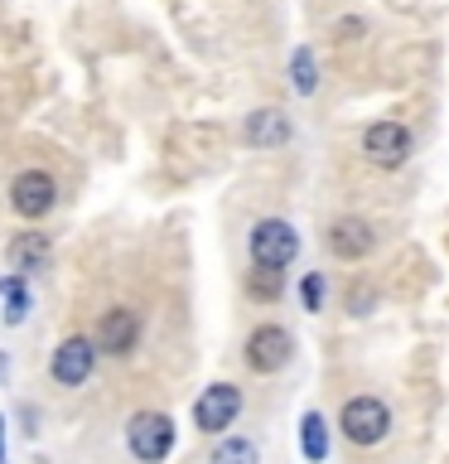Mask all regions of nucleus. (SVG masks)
I'll use <instances>...</instances> for the list:
<instances>
[{
    "mask_svg": "<svg viewBox=\"0 0 449 464\" xmlns=\"http://www.w3.org/2000/svg\"><path fill=\"white\" fill-rule=\"evenodd\" d=\"M339 426L343 435L353 445H382L387 440V430H391V411H387V401L382 397H348L343 401V411H339Z\"/></svg>",
    "mask_w": 449,
    "mask_h": 464,
    "instance_id": "1",
    "label": "nucleus"
},
{
    "mask_svg": "<svg viewBox=\"0 0 449 464\" xmlns=\"http://www.w3.org/2000/svg\"><path fill=\"white\" fill-rule=\"evenodd\" d=\"M300 256V232L285 223V218H261L252 227V261L271 271H285L290 261Z\"/></svg>",
    "mask_w": 449,
    "mask_h": 464,
    "instance_id": "2",
    "label": "nucleus"
},
{
    "mask_svg": "<svg viewBox=\"0 0 449 464\" xmlns=\"http://www.w3.org/2000/svg\"><path fill=\"white\" fill-rule=\"evenodd\" d=\"M126 445L140 464H159L174 450V420L165 411H136L126 426Z\"/></svg>",
    "mask_w": 449,
    "mask_h": 464,
    "instance_id": "3",
    "label": "nucleus"
},
{
    "mask_svg": "<svg viewBox=\"0 0 449 464\" xmlns=\"http://www.w3.org/2000/svg\"><path fill=\"white\" fill-rule=\"evenodd\" d=\"M53 203H58V184L49 169H20L10 179V208L20 218H29V223H39Z\"/></svg>",
    "mask_w": 449,
    "mask_h": 464,
    "instance_id": "4",
    "label": "nucleus"
},
{
    "mask_svg": "<svg viewBox=\"0 0 449 464\" xmlns=\"http://www.w3.org/2000/svg\"><path fill=\"white\" fill-rule=\"evenodd\" d=\"M97 368V339L87 334H68L63 343L53 348V382L58 387H82Z\"/></svg>",
    "mask_w": 449,
    "mask_h": 464,
    "instance_id": "5",
    "label": "nucleus"
},
{
    "mask_svg": "<svg viewBox=\"0 0 449 464\" xmlns=\"http://www.w3.org/2000/svg\"><path fill=\"white\" fill-rule=\"evenodd\" d=\"M362 155H368L377 169H396V165H406V155H411V130L401 121H377V126L362 130Z\"/></svg>",
    "mask_w": 449,
    "mask_h": 464,
    "instance_id": "6",
    "label": "nucleus"
},
{
    "mask_svg": "<svg viewBox=\"0 0 449 464\" xmlns=\"http://www.w3.org/2000/svg\"><path fill=\"white\" fill-rule=\"evenodd\" d=\"M237 411H242V392L232 387V382H213V387L194 401V426L208 430V435H217V430H227L232 420H237Z\"/></svg>",
    "mask_w": 449,
    "mask_h": 464,
    "instance_id": "7",
    "label": "nucleus"
},
{
    "mask_svg": "<svg viewBox=\"0 0 449 464\" xmlns=\"http://www.w3.org/2000/svg\"><path fill=\"white\" fill-rule=\"evenodd\" d=\"M290 334L281 324H261L252 329V339H246V368L252 372H281L290 362Z\"/></svg>",
    "mask_w": 449,
    "mask_h": 464,
    "instance_id": "8",
    "label": "nucleus"
},
{
    "mask_svg": "<svg viewBox=\"0 0 449 464\" xmlns=\"http://www.w3.org/2000/svg\"><path fill=\"white\" fill-rule=\"evenodd\" d=\"M136 343H140V314H136V310L116 304V310L101 314V324H97V348H101V353L126 358Z\"/></svg>",
    "mask_w": 449,
    "mask_h": 464,
    "instance_id": "9",
    "label": "nucleus"
},
{
    "mask_svg": "<svg viewBox=\"0 0 449 464\" xmlns=\"http://www.w3.org/2000/svg\"><path fill=\"white\" fill-rule=\"evenodd\" d=\"M377 246V232L362 223V218H339V223L329 227V252L343 256V261H362Z\"/></svg>",
    "mask_w": 449,
    "mask_h": 464,
    "instance_id": "10",
    "label": "nucleus"
},
{
    "mask_svg": "<svg viewBox=\"0 0 449 464\" xmlns=\"http://www.w3.org/2000/svg\"><path fill=\"white\" fill-rule=\"evenodd\" d=\"M242 136H246V145H256V150H275V145L290 140V116L275 111V107H261V111L246 116Z\"/></svg>",
    "mask_w": 449,
    "mask_h": 464,
    "instance_id": "11",
    "label": "nucleus"
},
{
    "mask_svg": "<svg viewBox=\"0 0 449 464\" xmlns=\"http://www.w3.org/2000/svg\"><path fill=\"white\" fill-rule=\"evenodd\" d=\"M5 261H10V271H39L43 261H49V232H20L10 246H5Z\"/></svg>",
    "mask_w": 449,
    "mask_h": 464,
    "instance_id": "12",
    "label": "nucleus"
},
{
    "mask_svg": "<svg viewBox=\"0 0 449 464\" xmlns=\"http://www.w3.org/2000/svg\"><path fill=\"white\" fill-rule=\"evenodd\" d=\"M300 450H304V459H329V426H324V416L310 411L300 420Z\"/></svg>",
    "mask_w": 449,
    "mask_h": 464,
    "instance_id": "13",
    "label": "nucleus"
},
{
    "mask_svg": "<svg viewBox=\"0 0 449 464\" xmlns=\"http://www.w3.org/2000/svg\"><path fill=\"white\" fill-rule=\"evenodd\" d=\"M0 295H5V324H24V314H29V290H24V276H20V271L0 276Z\"/></svg>",
    "mask_w": 449,
    "mask_h": 464,
    "instance_id": "14",
    "label": "nucleus"
},
{
    "mask_svg": "<svg viewBox=\"0 0 449 464\" xmlns=\"http://www.w3.org/2000/svg\"><path fill=\"white\" fill-rule=\"evenodd\" d=\"M290 78H295V92H300V97H314V87H319V63H314V53L304 49V44H300L295 53H290Z\"/></svg>",
    "mask_w": 449,
    "mask_h": 464,
    "instance_id": "15",
    "label": "nucleus"
},
{
    "mask_svg": "<svg viewBox=\"0 0 449 464\" xmlns=\"http://www.w3.org/2000/svg\"><path fill=\"white\" fill-rule=\"evenodd\" d=\"M208 464H261V450L252 440H242V435H232V440H223L213 450Z\"/></svg>",
    "mask_w": 449,
    "mask_h": 464,
    "instance_id": "16",
    "label": "nucleus"
},
{
    "mask_svg": "<svg viewBox=\"0 0 449 464\" xmlns=\"http://www.w3.org/2000/svg\"><path fill=\"white\" fill-rule=\"evenodd\" d=\"M252 295H261V300H275V295H281V271L256 266V271H252Z\"/></svg>",
    "mask_w": 449,
    "mask_h": 464,
    "instance_id": "17",
    "label": "nucleus"
},
{
    "mask_svg": "<svg viewBox=\"0 0 449 464\" xmlns=\"http://www.w3.org/2000/svg\"><path fill=\"white\" fill-rule=\"evenodd\" d=\"M300 300H304V310H319V300H324V276L310 271L304 276V285H300Z\"/></svg>",
    "mask_w": 449,
    "mask_h": 464,
    "instance_id": "18",
    "label": "nucleus"
},
{
    "mask_svg": "<svg viewBox=\"0 0 449 464\" xmlns=\"http://www.w3.org/2000/svg\"><path fill=\"white\" fill-rule=\"evenodd\" d=\"M0 464H5V420H0Z\"/></svg>",
    "mask_w": 449,
    "mask_h": 464,
    "instance_id": "19",
    "label": "nucleus"
},
{
    "mask_svg": "<svg viewBox=\"0 0 449 464\" xmlns=\"http://www.w3.org/2000/svg\"><path fill=\"white\" fill-rule=\"evenodd\" d=\"M0 372H5V353H0Z\"/></svg>",
    "mask_w": 449,
    "mask_h": 464,
    "instance_id": "20",
    "label": "nucleus"
}]
</instances>
